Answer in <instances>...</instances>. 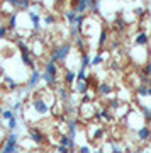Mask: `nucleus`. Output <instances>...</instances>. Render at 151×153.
<instances>
[{"instance_id":"1","label":"nucleus","mask_w":151,"mask_h":153,"mask_svg":"<svg viewBox=\"0 0 151 153\" xmlns=\"http://www.w3.org/2000/svg\"><path fill=\"white\" fill-rule=\"evenodd\" d=\"M70 51H71V44L70 43H61L59 46L53 48V51H51V58H49V60L54 61V63H63V61L68 58Z\"/></svg>"},{"instance_id":"2","label":"nucleus","mask_w":151,"mask_h":153,"mask_svg":"<svg viewBox=\"0 0 151 153\" xmlns=\"http://www.w3.org/2000/svg\"><path fill=\"white\" fill-rule=\"evenodd\" d=\"M17 140H19V136H17V133L12 131L10 134H9V138L5 140V145H4V150H2V153H19V146H17Z\"/></svg>"},{"instance_id":"3","label":"nucleus","mask_w":151,"mask_h":153,"mask_svg":"<svg viewBox=\"0 0 151 153\" xmlns=\"http://www.w3.org/2000/svg\"><path fill=\"white\" fill-rule=\"evenodd\" d=\"M33 109L38 112V114H41V116H46L49 112V105H48V102L44 100V99H41V97H36L33 100Z\"/></svg>"},{"instance_id":"4","label":"nucleus","mask_w":151,"mask_h":153,"mask_svg":"<svg viewBox=\"0 0 151 153\" xmlns=\"http://www.w3.org/2000/svg\"><path fill=\"white\" fill-rule=\"evenodd\" d=\"M95 117H97L100 123H112V121H114V116H112V112L109 111L107 105L102 107L100 111H95Z\"/></svg>"},{"instance_id":"5","label":"nucleus","mask_w":151,"mask_h":153,"mask_svg":"<svg viewBox=\"0 0 151 153\" xmlns=\"http://www.w3.org/2000/svg\"><path fill=\"white\" fill-rule=\"evenodd\" d=\"M29 138H31L36 145H44V141H46L44 133L41 131V129H38V128H31V129H29Z\"/></svg>"},{"instance_id":"6","label":"nucleus","mask_w":151,"mask_h":153,"mask_svg":"<svg viewBox=\"0 0 151 153\" xmlns=\"http://www.w3.org/2000/svg\"><path fill=\"white\" fill-rule=\"evenodd\" d=\"M41 80H43V73L38 71V70H33V73H31V76H29V82H27V88H29V90L36 88Z\"/></svg>"},{"instance_id":"7","label":"nucleus","mask_w":151,"mask_h":153,"mask_svg":"<svg viewBox=\"0 0 151 153\" xmlns=\"http://www.w3.org/2000/svg\"><path fill=\"white\" fill-rule=\"evenodd\" d=\"M136 136H138V140L139 141H150L151 140V128L150 126H141L139 129L136 131Z\"/></svg>"},{"instance_id":"8","label":"nucleus","mask_w":151,"mask_h":153,"mask_svg":"<svg viewBox=\"0 0 151 153\" xmlns=\"http://www.w3.org/2000/svg\"><path fill=\"white\" fill-rule=\"evenodd\" d=\"M66 126H68V136L71 138V140H75L76 138V129H78V121L75 119V117H68L66 119Z\"/></svg>"},{"instance_id":"9","label":"nucleus","mask_w":151,"mask_h":153,"mask_svg":"<svg viewBox=\"0 0 151 153\" xmlns=\"http://www.w3.org/2000/svg\"><path fill=\"white\" fill-rule=\"evenodd\" d=\"M112 94V85L109 82H100L97 85V95L98 97H107Z\"/></svg>"},{"instance_id":"10","label":"nucleus","mask_w":151,"mask_h":153,"mask_svg":"<svg viewBox=\"0 0 151 153\" xmlns=\"http://www.w3.org/2000/svg\"><path fill=\"white\" fill-rule=\"evenodd\" d=\"M59 145H63V146H66V148H70V152L73 153L76 150V143H75V140H71L70 136H68V134H61V136H59Z\"/></svg>"},{"instance_id":"11","label":"nucleus","mask_w":151,"mask_h":153,"mask_svg":"<svg viewBox=\"0 0 151 153\" xmlns=\"http://www.w3.org/2000/svg\"><path fill=\"white\" fill-rule=\"evenodd\" d=\"M132 43H134V46H148L150 44V36L146 33H138L132 39Z\"/></svg>"},{"instance_id":"12","label":"nucleus","mask_w":151,"mask_h":153,"mask_svg":"<svg viewBox=\"0 0 151 153\" xmlns=\"http://www.w3.org/2000/svg\"><path fill=\"white\" fill-rule=\"evenodd\" d=\"M27 16L33 22V27L34 31H39L41 29V16H39V12H34V10H27Z\"/></svg>"},{"instance_id":"13","label":"nucleus","mask_w":151,"mask_h":153,"mask_svg":"<svg viewBox=\"0 0 151 153\" xmlns=\"http://www.w3.org/2000/svg\"><path fill=\"white\" fill-rule=\"evenodd\" d=\"M90 63H92V56H90V53L83 51L81 56H80V70H87V68L90 66Z\"/></svg>"},{"instance_id":"14","label":"nucleus","mask_w":151,"mask_h":153,"mask_svg":"<svg viewBox=\"0 0 151 153\" xmlns=\"http://www.w3.org/2000/svg\"><path fill=\"white\" fill-rule=\"evenodd\" d=\"M104 138H105V129L100 128V126H97V128L92 131V134H90V140H92V141H100V140H104Z\"/></svg>"},{"instance_id":"15","label":"nucleus","mask_w":151,"mask_h":153,"mask_svg":"<svg viewBox=\"0 0 151 153\" xmlns=\"http://www.w3.org/2000/svg\"><path fill=\"white\" fill-rule=\"evenodd\" d=\"M88 2L90 0H76V5H75L76 14H85V10H88Z\"/></svg>"},{"instance_id":"16","label":"nucleus","mask_w":151,"mask_h":153,"mask_svg":"<svg viewBox=\"0 0 151 153\" xmlns=\"http://www.w3.org/2000/svg\"><path fill=\"white\" fill-rule=\"evenodd\" d=\"M44 71H46V73H49V75L56 76V73H58V65H56L54 61L48 60V63L44 65Z\"/></svg>"},{"instance_id":"17","label":"nucleus","mask_w":151,"mask_h":153,"mask_svg":"<svg viewBox=\"0 0 151 153\" xmlns=\"http://www.w3.org/2000/svg\"><path fill=\"white\" fill-rule=\"evenodd\" d=\"M76 92L80 94L81 97H83V95H87V94H88V88H90V85H88V83L87 82H78V80H76Z\"/></svg>"},{"instance_id":"18","label":"nucleus","mask_w":151,"mask_h":153,"mask_svg":"<svg viewBox=\"0 0 151 153\" xmlns=\"http://www.w3.org/2000/svg\"><path fill=\"white\" fill-rule=\"evenodd\" d=\"M17 17H19V12H12L10 16H9V31H14V29H17Z\"/></svg>"},{"instance_id":"19","label":"nucleus","mask_w":151,"mask_h":153,"mask_svg":"<svg viewBox=\"0 0 151 153\" xmlns=\"http://www.w3.org/2000/svg\"><path fill=\"white\" fill-rule=\"evenodd\" d=\"M21 58H22V63L24 65H27L31 70H36V65H34L33 58H31V53H24V55H21Z\"/></svg>"},{"instance_id":"20","label":"nucleus","mask_w":151,"mask_h":153,"mask_svg":"<svg viewBox=\"0 0 151 153\" xmlns=\"http://www.w3.org/2000/svg\"><path fill=\"white\" fill-rule=\"evenodd\" d=\"M148 90H150V87H148V85H143V83H139V85H138V87H136V95H138V97H150V95H148Z\"/></svg>"},{"instance_id":"21","label":"nucleus","mask_w":151,"mask_h":153,"mask_svg":"<svg viewBox=\"0 0 151 153\" xmlns=\"http://www.w3.org/2000/svg\"><path fill=\"white\" fill-rule=\"evenodd\" d=\"M107 41H109V33H107V29H105V27H102L100 36H98V46H100V48H104V46L107 44Z\"/></svg>"},{"instance_id":"22","label":"nucleus","mask_w":151,"mask_h":153,"mask_svg":"<svg viewBox=\"0 0 151 153\" xmlns=\"http://www.w3.org/2000/svg\"><path fill=\"white\" fill-rule=\"evenodd\" d=\"M107 107L110 111H117V109H121L122 105H121V100H119V99L112 97V99H109V100H107Z\"/></svg>"},{"instance_id":"23","label":"nucleus","mask_w":151,"mask_h":153,"mask_svg":"<svg viewBox=\"0 0 151 153\" xmlns=\"http://www.w3.org/2000/svg\"><path fill=\"white\" fill-rule=\"evenodd\" d=\"M75 82H76V73L75 71H71V70H68L65 73V83L66 85H73Z\"/></svg>"},{"instance_id":"24","label":"nucleus","mask_w":151,"mask_h":153,"mask_svg":"<svg viewBox=\"0 0 151 153\" xmlns=\"http://www.w3.org/2000/svg\"><path fill=\"white\" fill-rule=\"evenodd\" d=\"M43 80H44V83H46L48 87H53L54 83H56V76H53V75H49V73H46V71H43Z\"/></svg>"},{"instance_id":"25","label":"nucleus","mask_w":151,"mask_h":153,"mask_svg":"<svg viewBox=\"0 0 151 153\" xmlns=\"http://www.w3.org/2000/svg\"><path fill=\"white\" fill-rule=\"evenodd\" d=\"M88 9H90L93 14H98V12H100V0H90V2H88Z\"/></svg>"},{"instance_id":"26","label":"nucleus","mask_w":151,"mask_h":153,"mask_svg":"<svg viewBox=\"0 0 151 153\" xmlns=\"http://www.w3.org/2000/svg\"><path fill=\"white\" fill-rule=\"evenodd\" d=\"M85 14H78V16H76V19H75V22H73V24H70V26H76V27L80 29L81 31V27H83V22H85Z\"/></svg>"},{"instance_id":"27","label":"nucleus","mask_w":151,"mask_h":153,"mask_svg":"<svg viewBox=\"0 0 151 153\" xmlns=\"http://www.w3.org/2000/svg\"><path fill=\"white\" fill-rule=\"evenodd\" d=\"M17 48L21 49V55H24V53H33L29 49V46L26 44V41H22V39H17Z\"/></svg>"},{"instance_id":"28","label":"nucleus","mask_w":151,"mask_h":153,"mask_svg":"<svg viewBox=\"0 0 151 153\" xmlns=\"http://www.w3.org/2000/svg\"><path fill=\"white\" fill-rule=\"evenodd\" d=\"M139 109H141V112H143V116H144V119L151 124V107H146V105H139Z\"/></svg>"},{"instance_id":"29","label":"nucleus","mask_w":151,"mask_h":153,"mask_svg":"<svg viewBox=\"0 0 151 153\" xmlns=\"http://www.w3.org/2000/svg\"><path fill=\"white\" fill-rule=\"evenodd\" d=\"M58 97L63 100V102H66L68 99H70V94H68V90H66L65 87H59L58 88Z\"/></svg>"},{"instance_id":"30","label":"nucleus","mask_w":151,"mask_h":153,"mask_svg":"<svg viewBox=\"0 0 151 153\" xmlns=\"http://www.w3.org/2000/svg\"><path fill=\"white\" fill-rule=\"evenodd\" d=\"M104 63V55L102 53H97V55L92 58V63H90V66H98Z\"/></svg>"},{"instance_id":"31","label":"nucleus","mask_w":151,"mask_h":153,"mask_svg":"<svg viewBox=\"0 0 151 153\" xmlns=\"http://www.w3.org/2000/svg\"><path fill=\"white\" fill-rule=\"evenodd\" d=\"M75 44H76V48L80 49L81 53L85 51V48H87V43H85V39L81 38V36H78V38H75Z\"/></svg>"},{"instance_id":"32","label":"nucleus","mask_w":151,"mask_h":153,"mask_svg":"<svg viewBox=\"0 0 151 153\" xmlns=\"http://www.w3.org/2000/svg\"><path fill=\"white\" fill-rule=\"evenodd\" d=\"M76 16H78V14L75 12V9H73V10H65V17H66V21L70 22V24H73V22H75Z\"/></svg>"},{"instance_id":"33","label":"nucleus","mask_w":151,"mask_h":153,"mask_svg":"<svg viewBox=\"0 0 151 153\" xmlns=\"http://www.w3.org/2000/svg\"><path fill=\"white\" fill-rule=\"evenodd\" d=\"M5 83H7V87L10 88V90H16V88L19 87V83H17L12 76H5Z\"/></svg>"},{"instance_id":"34","label":"nucleus","mask_w":151,"mask_h":153,"mask_svg":"<svg viewBox=\"0 0 151 153\" xmlns=\"http://www.w3.org/2000/svg\"><path fill=\"white\" fill-rule=\"evenodd\" d=\"M14 116H16V112H14V111H12V109H5V111H4V112H2V119L9 121V119H12Z\"/></svg>"},{"instance_id":"35","label":"nucleus","mask_w":151,"mask_h":153,"mask_svg":"<svg viewBox=\"0 0 151 153\" xmlns=\"http://www.w3.org/2000/svg\"><path fill=\"white\" fill-rule=\"evenodd\" d=\"M7 128H9L10 131H14V129L17 128V117H16V116H14L12 119H9V121H7Z\"/></svg>"},{"instance_id":"36","label":"nucleus","mask_w":151,"mask_h":153,"mask_svg":"<svg viewBox=\"0 0 151 153\" xmlns=\"http://www.w3.org/2000/svg\"><path fill=\"white\" fill-rule=\"evenodd\" d=\"M19 9H22V10H31V0H21Z\"/></svg>"},{"instance_id":"37","label":"nucleus","mask_w":151,"mask_h":153,"mask_svg":"<svg viewBox=\"0 0 151 153\" xmlns=\"http://www.w3.org/2000/svg\"><path fill=\"white\" fill-rule=\"evenodd\" d=\"M87 70H80L78 71V73H76V80H78V82H87Z\"/></svg>"},{"instance_id":"38","label":"nucleus","mask_w":151,"mask_h":153,"mask_svg":"<svg viewBox=\"0 0 151 153\" xmlns=\"http://www.w3.org/2000/svg\"><path fill=\"white\" fill-rule=\"evenodd\" d=\"M110 153H126V150L121 148V146H117L115 143H112V145H110Z\"/></svg>"},{"instance_id":"39","label":"nucleus","mask_w":151,"mask_h":153,"mask_svg":"<svg viewBox=\"0 0 151 153\" xmlns=\"http://www.w3.org/2000/svg\"><path fill=\"white\" fill-rule=\"evenodd\" d=\"M115 27H117V31H124L126 29V21L124 19H117V21H115Z\"/></svg>"},{"instance_id":"40","label":"nucleus","mask_w":151,"mask_h":153,"mask_svg":"<svg viewBox=\"0 0 151 153\" xmlns=\"http://www.w3.org/2000/svg\"><path fill=\"white\" fill-rule=\"evenodd\" d=\"M54 22H56V17L51 16V14L44 17V24H46V26H51V24H54Z\"/></svg>"},{"instance_id":"41","label":"nucleus","mask_w":151,"mask_h":153,"mask_svg":"<svg viewBox=\"0 0 151 153\" xmlns=\"http://www.w3.org/2000/svg\"><path fill=\"white\" fill-rule=\"evenodd\" d=\"M93 150L90 146H88V145H81L80 148H78V153H92Z\"/></svg>"},{"instance_id":"42","label":"nucleus","mask_w":151,"mask_h":153,"mask_svg":"<svg viewBox=\"0 0 151 153\" xmlns=\"http://www.w3.org/2000/svg\"><path fill=\"white\" fill-rule=\"evenodd\" d=\"M144 14H146L144 7H136V9H134V16H138V17H143Z\"/></svg>"},{"instance_id":"43","label":"nucleus","mask_w":151,"mask_h":153,"mask_svg":"<svg viewBox=\"0 0 151 153\" xmlns=\"http://www.w3.org/2000/svg\"><path fill=\"white\" fill-rule=\"evenodd\" d=\"M56 152H58V153H71L70 148L63 146V145H58V146H56Z\"/></svg>"},{"instance_id":"44","label":"nucleus","mask_w":151,"mask_h":153,"mask_svg":"<svg viewBox=\"0 0 151 153\" xmlns=\"http://www.w3.org/2000/svg\"><path fill=\"white\" fill-rule=\"evenodd\" d=\"M7 31H9L7 26H0V39H4L7 36Z\"/></svg>"},{"instance_id":"45","label":"nucleus","mask_w":151,"mask_h":153,"mask_svg":"<svg viewBox=\"0 0 151 153\" xmlns=\"http://www.w3.org/2000/svg\"><path fill=\"white\" fill-rule=\"evenodd\" d=\"M5 2L10 7H16V9H19V4H21V0H5Z\"/></svg>"},{"instance_id":"46","label":"nucleus","mask_w":151,"mask_h":153,"mask_svg":"<svg viewBox=\"0 0 151 153\" xmlns=\"http://www.w3.org/2000/svg\"><path fill=\"white\" fill-rule=\"evenodd\" d=\"M21 109H22V102L21 100H17L16 104H14V107H12V111H14V112H19Z\"/></svg>"},{"instance_id":"47","label":"nucleus","mask_w":151,"mask_h":153,"mask_svg":"<svg viewBox=\"0 0 151 153\" xmlns=\"http://www.w3.org/2000/svg\"><path fill=\"white\" fill-rule=\"evenodd\" d=\"M92 153H105V152H104L102 148H95V150H93Z\"/></svg>"},{"instance_id":"48","label":"nucleus","mask_w":151,"mask_h":153,"mask_svg":"<svg viewBox=\"0 0 151 153\" xmlns=\"http://www.w3.org/2000/svg\"><path fill=\"white\" fill-rule=\"evenodd\" d=\"M4 111H5V109H4V107H2V105H0V116H2V112H4Z\"/></svg>"},{"instance_id":"49","label":"nucleus","mask_w":151,"mask_h":153,"mask_svg":"<svg viewBox=\"0 0 151 153\" xmlns=\"http://www.w3.org/2000/svg\"><path fill=\"white\" fill-rule=\"evenodd\" d=\"M2 75H4V71H2V68H0V78H2Z\"/></svg>"},{"instance_id":"50","label":"nucleus","mask_w":151,"mask_h":153,"mask_svg":"<svg viewBox=\"0 0 151 153\" xmlns=\"http://www.w3.org/2000/svg\"><path fill=\"white\" fill-rule=\"evenodd\" d=\"M148 95H150V97H151V87H150V90H148Z\"/></svg>"},{"instance_id":"51","label":"nucleus","mask_w":151,"mask_h":153,"mask_svg":"<svg viewBox=\"0 0 151 153\" xmlns=\"http://www.w3.org/2000/svg\"><path fill=\"white\" fill-rule=\"evenodd\" d=\"M56 2H61V0H56Z\"/></svg>"},{"instance_id":"52","label":"nucleus","mask_w":151,"mask_h":153,"mask_svg":"<svg viewBox=\"0 0 151 153\" xmlns=\"http://www.w3.org/2000/svg\"><path fill=\"white\" fill-rule=\"evenodd\" d=\"M0 153H2V150H0Z\"/></svg>"}]
</instances>
